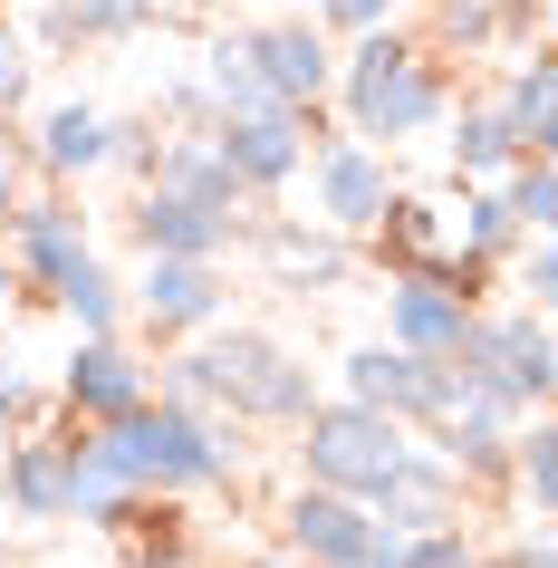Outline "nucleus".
<instances>
[{
    "label": "nucleus",
    "mask_w": 558,
    "mask_h": 568,
    "mask_svg": "<svg viewBox=\"0 0 558 568\" xmlns=\"http://www.w3.org/2000/svg\"><path fill=\"white\" fill-rule=\"evenodd\" d=\"M88 444L106 453L135 491H154V501H174V491H212V481L241 473L232 424L212 415V405H183V395H145L135 415L88 424Z\"/></svg>",
    "instance_id": "obj_1"
},
{
    "label": "nucleus",
    "mask_w": 558,
    "mask_h": 568,
    "mask_svg": "<svg viewBox=\"0 0 558 568\" xmlns=\"http://www.w3.org/2000/svg\"><path fill=\"white\" fill-rule=\"evenodd\" d=\"M164 395L232 405V424H298L318 405V376H308V357H290L261 328H203V347L164 357Z\"/></svg>",
    "instance_id": "obj_2"
},
{
    "label": "nucleus",
    "mask_w": 558,
    "mask_h": 568,
    "mask_svg": "<svg viewBox=\"0 0 558 568\" xmlns=\"http://www.w3.org/2000/svg\"><path fill=\"white\" fill-rule=\"evenodd\" d=\"M337 97H347V125L366 135V145H414V135H434V125L453 116L443 68L424 59L395 20L347 39V59H337Z\"/></svg>",
    "instance_id": "obj_3"
},
{
    "label": "nucleus",
    "mask_w": 558,
    "mask_h": 568,
    "mask_svg": "<svg viewBox=\"0 0 558 568\" xmlns=\"http://www.w3.org/2000/svg\"><path fill=\"white\" fill-rule=\"evenodd\" d=\"M298 434V463H308V481H327V491H356V501H376L385 473L405 463L414 424H395L385 405H356V395H318L308 415L290 424Z\"/></svg>",
    "instance_id": "obj_4"
},
{
    "label": "nucleus",
    "mask_w": 558,
    "mask_h": 568,
    "mask_svg": "<svg viewBox=\"0 0 558 568\" xmlns=\"http://www.w3.org/2000/svg\"><path fill=\"white\" fill-rule=\"evenodd\" d=\"M280 539H290L298 568H405V530H395L376 501L327 491V481H298V491H290Z\"/></svg>",
    "instance_id": "obj_5"
},
{
    "label": "nucleus",
    "mask_w": 558,
    "mask_h": 568,
    "mask_svg": "<svg viewBox=\"0 0 558 568\" xmlns=\"http://www.w3.org/2000/svg\"><path fill=\"white\" fill-rule=\"evenodd\" d=\"M453 366H463V376H491L520 415L558 405V328L539 318V308H510V318H481V308H471V328H463V347H453Z\"/></svg>",
    "instance_id": "obj_6"
},
{
    "label": "nucleus",
    "mask_w": 558,
    "mask_h": 568,
    "mask_svg": "<svg viewBox=\"0 0 558 568\" xmlns=\"http://www.w3.org/2000/svg\"><path fill=\"white\" fill-rule=\"evenodd\" d=\"M337 395L385 405L395 424H434L443 405H453V357H414L395 337H366V347H347V366H337Z\"/></svg>",
    "instance_id": "obj_7"
},
{
    "label": "nucleus",
    "mask_w": 558,
    "mask_h": 568,
    "mask_svg": "<svg viewBox=\"0 0 558 568\" xmlns=\"http://www.w3.org/2000/svg\"><path fill=\"white\" fill-rule=\"evenodd\" d=\"M135 300V318H145L154 337H203L232 318V280H222V261H183V251H145V280L125 290Z\"/></svg>",
    "instance_id": "obj_8"
},
{
    "label": "nucleus",
    "mask_w": 558,
    "mask_h": 568,
    "mask_svg": "<svg viewBox=\"0 0 558 568\" xmlns=\"http://www.w3.org/2000/svg\"><path fill=\"white\" fill-rule=\"evenodd\" d=\"M308 193H318V222L327 232H376L385 203H395V174H385V145H366V135H337V145L308 154Z\"/></svg>",
    "instance_id": "obj_9"
},
{
    "label": "nucleus",
    "mask_w": 558,
    "mask_h": 568,
    "mask_svg": "<svg viewBox=\"0 0 558 568\" xmlns=\"http://www.w3.org/2000/svg\"><path fill=\"white\" fill-rule=\"evenodd\" d=\"M212 145L251 193H280V183L308 174V106H251V116H222Z\"/></svg>",
    "instance_id": "obj_10"
},
{
    "label": "nucleus",
    "mask_w": 558,
    "mask_h": 568,
    "mask_svg": "<svg viewBox=\"0 0 558 568\" xmlns=\"http://www.w3.org/2000/svg\"><path fill=\"white\" fill-rule=\"evenodd\" d=\"M241 49H251L261 88L280 97V106H318V97H337V39H327L318 20H261V30H241Z\"/></svg>",
    "instance_id": "obj_11"
},
{
    "label": "nucleus",
    "mask_w": 558,
    "mask_h": 568,
    "mask_svg": "<svg viewBox=\"0 0 558 568\" xmlns=\"http://www.w3.org/2000/svg\"><path fill=\"white\" fill-rule=\"evenodd\" d=\"M145 395H154V376H145V357H135L125 337H78L68 366H59V405L78 424H116V415H135Z\"/></svg>",
    "instance_id": "obj_12"
},
{
    "label": "nucleus",
    "mask_w": 558,
    "mask_h": 568,
    "mask_svg": "<svg viewBox=\"0 0 558 568\" xmlns=\"http://www.w3.org/2000/svg\"><path fill=\"white\" fill-rule=\"evenodd\" d=\"M241 241V212H212L174 183H145L135 193V251H183V261H222Z\"/></svg>",
    "instance_id": "obj_13"
},
{
    "label": "nucleus",
    "mask_w": 558,
    "mask_h": 568,
    "mask_svg": "<svg viewBox=\"0 0 558 568\" xmlns=\"http://www.w3.org/2000/svg\"><path fill=\"white\" fill-rule=\"evenodd\" d=\"M471 328V300L463 290H443L434 270H395V290H385V337L414 347V357H453Z\"/></svg>",
    "instance_id": "obj_14"
},
{
    "label": "nucleus",
    "mask_w": 558,
    "mask_h": 568,
    "mask_svg": "<svg viewBox=\"0 0 558 568\" xmlns=\"http://www.w3.org/2000/svg\"><path fill=\"white\" fill-rule=\"evenodd\" d=\"M10 261H20V290H49L68 261H88V212L68 193H20L10 212Z\"/></svg>",
    "instance_id": "obj_15"
},
{
    "label": "nucleus",
    "mask_w": 558,
    "mask_h": 568,
    "mask_svg": "<svg viewBox=\"0 0 558 568\" xmlns=\"http://www.w3.org/2000/svg\"><path fill=\"white\" fill-rule=\"evenodd\" d=\"M376 510L395 520V530H434V520H463V463L443 444H405V463L385 473Z\"/></svg>",
    "instance_id": "obj_16"
},
{
    "label": "nucleus",
    "mask_w": 558,
    "mask_h": 568,
    "mask_svg": "<svg viewBox=\"0 0 558 568\" xmlns=\"http://www.w3.org/2000/svg\"><path fill=\"white\" fill-rule=\"evenodd\" d=\"M443 154H453L463 183H510L529 164V135H520V116L500 97H471L463 116H443Z\"/></svg>",
    "instance_id": "obj_17"
},
{
    "label": "nucleus",
    "mask_w": 558,
    "mask_h": 568,
    "mask_svg": "<svg viewBox=\"0 0 558 568\" xmlns=\"http://www.w3.org/2000/svg\"><path fill=\"white\" fill-rule=\"evenodd\" d=\"M30 154L59 183H78V174H97V164H116V116L88 106V97H59V106H39V116H30Z\"/></svg>",
    "instance_id": "obj_18"
},
{
    "label": "nucleus",
    "mask_w": 558,
    "mask_h": 568,
    "mask_svg": "<svg viewBox=\"0 0 558 568\" xmlns=\"http://www.w3.org/2000/svg\"><path fill=\"white\" fill-rule=\"evenodd\" d=\"M0 501L20 520H68V444H49V434L0 444Z\"/></svg>",
    "instance_id": "obj_19"
},
{
    "label": "nucleus",
    "mask_w": 558,
    "mask_h": 568,
    "mask_svg": "<svg viewBox=\"0 0 558 568\" xmlns=\"http://www.w3.org/2000/svg\"><path fill=\"white\" fill-rule=\"evenodd\" d=\"M154 183H174V193H193V203L241 212V222H251V183L222 164V145H212V135H164V164H154Z\"/></svg>",
    "instance_id": "obj_20"
},
{
    "label": "nucleus",
    "mask_w": 558,
    "mask_h": 568,
    "mask_svg": "<svg viewBox=\"0 0 558 568\" xmlns=\"http://www.w3.org/2000/svg\"><path fill=\"white\" fill-rule=\"evenodd\" d=\"M261 251H270V270L290 280V290H337L347 280V232H298V222H270L261 232Z\"/></svg>",
    "instance_id": "obj_21"
},
{
    "label": "nucleus",
    "mask_w": 558,
    "mask_h": 568,
    "mask_svg": "<svg viewBox=\"0 0 558 568\" xmlns=\"http://www.w3.org/2000/svg\"><path fill=\"white\" fill-rule=\"evenodd\" d=\"M453 241H463L471 261H510L529 241V222H520V203L500 193V183H463V203H453Z\"/></svg>",
    "instance_id": "obj_22"
},
{
    "label": "nucleus",
    "mask_w": 558,
    "mask_h": 568,
    "mask_svg": "<svg viewBox=\"0 0 558 568\" xmlns=\"http://www.w3.org/2000/svg\"><path fill=\"white\" fill-rule=\"evenodd\" d=\"M510 491H520L539 520H558V405L520 415V434H510Z\"/></svg>",
    "instance_id": "obj_23"
},
{
    "label": "nucleus",
    "mask_w": 558,
    "mask_h": 568,
    "mask_svg": "<svg viewBox=\"0 0 558 568\" xmlns=\"http://www.w3.org/2000/svg\"><path fill=\"white\" fill-rule=\"evenodd\" d=\"M49 300L68 308V328H78V337H116V318H125V290H116V270L97 261V251L49 280Z\"/></svg>",
    "instance_id": "obj_24"
},
{
    "label": "nucleus",
    "mask_w": 558,
    "mask_h": 568,
    "mask_svg": "<svg viewBox=\"0 0 558 568\" xmlns=\"http://www.w3.org/2000/svg\"><path fill=\"white\" fill-rule=\"evenodd\" d=\"M500 106L520 116L529 154H558V49H539V59L510 68V78H500Z\"/></svg>",
    "instance_id": "obj_25"
},
{
    "label": "nucleus",
    "mask_w": 558,
    "mask_h": 568,
    "mask_svg": "<svg viewBox=\"0 0 558 568\" xmlns=\"http://www.w3.org/2000/svg\"><path fill=\"white\" fill-rule=\"evenodd\" d=\"M443 232H453V212H443V203H424V193H395V203H385V222H376V251H385L395 270H414L424 251H443Z\"/></svg>",
    "instance_id": "obj_26"
},
{
    "label": "nucleus",
    "mask_w": 558,
    "mask_h": 568,
    "mask_svg": "<svg viewBox=\"0 0 558 568\" xmlns=\"http://www.w3.org/2000/svg\"><path fill=\"white\" fill-rule=\"evenodd\" d=\"M203 97L222 106V116H251V106H280V97L261 88V68H251V49H241V39H212V49H203Z\"/></svg>",
    "instance_id": "obj_27"
},
{
    "label": "nucleus",
    "mask_w": 558,
    "mask_h": 568,
    "mask_svg": "<svg viewBox=\"0 0 558 568\" xmlns=\"http://www.w3.org/2000/svg\"><path fill=\"white\" fill-rule=\"evenodd\" d=\"M500 193L520 203L529 241H549V232H558V154H529V164H520V174H510V183H500Z\"/></svg>",
    "instance_id": "obj_28"
},
{
    "label": "nucleus",
    "mask_w": 558,
    "mask_h": 568,
    "mask_svg": "<svg viewBox=\"0 0 558 568\" xmlns=\"http://www.w3.org/2000/svg\"><path fill=\"white\" fill-rule=\"evenodd\" d=\"M405 568H481L463 520H434V530H405Z\"/></svg>",
    "instance_id": "obj_29"
},
{
    "label": "nucleus",
    "mask_w": 558,
    "mask_h": 568,
    "mask_svg": "<svg viewBox=\"0 0 558 568\" xmlns=\"http://www.w3.org/2000/svg\"><path fill=\"white\" fill-rule=\"evenodd\" d=\"M405 0H318V30L327 39H356V30H385Z\"/></svg>",
    "instance_id": "obj_30"
},
{
    "label": "nucleus",
    "mask_w": 558,
    "mask_h": 568,
    "mask_svg": "<svg viewBox=\"0 0 558 568\" xmlns=\"http://www.w3.org/2000/svg\"><path fill=\"white\" fill-rule=\"evenodd\" d=\"M529 308H539V318H558V232L529 241Z\"/></svg>",
    "instance_id": "obj_31"
},
{
    "label": "nucleus",
    "mask_w": 558,
    "mask_h": 568,
    "mask_svg": "<svg viewBox=\"0 0 558 568\" xmlns=\"http://www.w3.org/2000/svg\"><path fill=\"white\" fill-rule=\"evenodd\" d=\"M116 164L135 183H154V164H164V135H145V125H116Z\"/></svg>",
    "instance_id": "obj_32"
},
{
    "label": "nucleus",
    "mask_w": 558,
    "mask_h": 568,
    "mask_svg": "<svg viewBox=\"0 0 558 568\" xmlns=\"http://www.w3.org/2000/svg\"><path fill=\"white\" fill-rule=\"evenodd\" d=\"M500 568H558V520H539V539H510Z\"/></svg>",
    "instance_id": "obj_33"
},
{
    "label": "nucleus",
    "mask_w": 558,
    "mask_h": 568,
    "mask_svg": "<svg viewBox=\"0 0 558 568\" xmlns=\"http://www.w3.org/2000/svg\"><path fill=\"white\" fill-rule=\"evenodd\" d=\"M20 106H30V59L10 49V59H0V116H20Z\"/></svg>",
    "instance_id": "obj_34"
},
{
    "label": "nucleus",
    "mask_w": 558,
    "mask_h": 568,
    "mask_svg": "<svg viewBox=\"0 0 558 568\" xmlns=\"http://www.w3.org/2000/svg\"><path fill=\"white\" fill-rule=\"evenodd\" d=\"M30 405H39V395L20 386V376H10V366H0V424H30Z\"/></svg>",
    "instance_id": "obj_35"
},
{
    "label": "nucleus",
    "mask_w": 558,
    "mask_h": 568,
    "mask_svg": "<svg viewBox=\"0 0 558 568\" xmlns=\"http://www.w3.org/2000/svg\"><path fill=\"white\" fill-rule=\"evenodd\" d=\"M0 193H20V145L0 135Z\"/></svg>",
    "instance_id": "obj_36"
},
{
    "label": "nucleus",
    "mask_w": 558,
    "mask_h": 568,
    "mask_svg": "<svg viewBox=\"0 0 558 568\" xmlns=\"http://www.w3.org/2000/svg\"><path fill=\"white\" fill-rule=\"evenodd\" d=\"M232 568H298V559H290V549H270V559H232Z\"/></svg>",
    "instance_id": "obj_37"
},
{
    "label": "nucleus",
    "mask_w": 558,
    "mask_h": 568,
    "mask_svg": "<svg viewBox=\"0 0 558 568\" xmlns=\"http://www.w3.org/2000/svg\"><path fill=\"white\" fill-rule=\"evenodd\" d=\"M10 290H20V261H10V251H0V300H10Z\"/></svg>",
    "instance_id": "obj_38"
},
{
    "label": "nucleus",
    "mask_w": 558,
    "mask_h": 568,
    "mask_svg": "<svg viewBox=\"0 0 558 568\" xmlns=\"http://www.w3.org/2000/svg\"><path fill=\"white\" fill-rule=\"evenodd\" d=\"M10 212H20V193H0V232H10Z\"/></svg>",
    "instance_id": "obj_39"
},
{
    "label": "nucleus",
    "mask_w": 558,
    "mask_h": 568,
    "mask_svg": "<svg viewBox=\"0 0 558 568\" xmlns=\"http://www.w3.org/2000/svg\"><path fill=\"white\" fill-rule=\"evenodd\" d=\"M0 20H10V0H0Z\"/></svg>",
    "instance_id": "obj_40"
},
{
    "label": "nucleus",
    "mask_w": 558,
    "mask_h": 568,
    "mask_svg": "<svg viewBox=\"0 0 558 568\" xmlns=\"http://www.w3.org/2000/svg\"><path fill=\"white\" fill-rule=\"evenodd\" d=\"M549 20H558V0H549Z\"/></svg>",
    "instance_id": "obj_41"
}]
</instances>
